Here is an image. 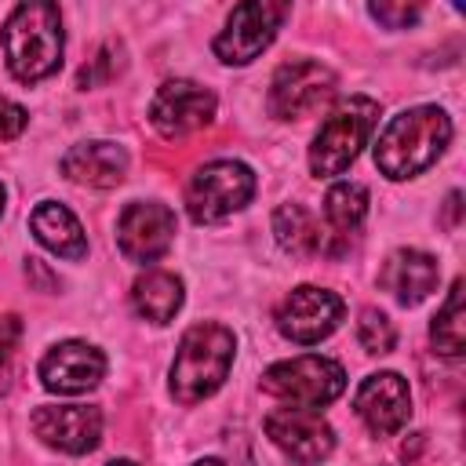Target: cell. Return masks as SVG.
I'll return each mask as SVG.
<instances>
[{
  "label": "cell",
  "instance_id": "14",
  "mask_svg": "<svg viewBox=\"0 0 466 466\" xmlns=\"http://www.w3.org/2000/svg\"><path fill=\"white\" fill-rule=\"evenodd\" d=\"M29 426L62 455H87L102 441V411L95 404H40Z\"/></svg>",
  "mask_w": 466,
  "mask_h": 466
},
{
  "label": "cell",
  "instance_id": "4",
  "mask_svg": "<svg viewBox=\"0 0 466 466\" xmlns=\"http://www.w3.org/2000/svg\"><path fill=\"white\" fill-rule=\"evenodd\" d=\"M379 113L382 106L368 95H350L342 98L328 116L324 124L317 127L313 135V146H309V171L317 178H335L342 175L357 157L360 149L368 146L375 124H379Z\"/></svg>",
  "mask_w": 466,
  "mask_h": 466
},
{
  "label": "cell",
  "instance_id": "12",
  "mask_svg": "<svg viewBox=\"0 0 466 466\" xmlns=\"http://www.w3.org/2000/svg\"><path fill=\"white\" fill-rule=\"evenodd\" d=\"M36 375L47 393L76 397V393L95 390L106 379V353L84 339H66V342H55L40 357Z\"/></svg>",
  "mask_w": 466,
  "mask_h": 466
},
{
  "label": "cell",
  "instance_id": "5",
  "mask_svg": "<svg viewBox=\"0 0 466 466\" xmlns=\"http://www.w3.org/2000/svg\"><path fill=\"white\" fill-rule=\"evenodd\" d=\"M255 171L244 160H208L186 182V211L197 226H215L255 197Z\"/></svg>",
  "mask_w": 466,
  "mask_h": 466
},
{
  "label": "cell",
  "instance_id": "6",
  "mask_svg": "<svg viewBox=\"0 0 466 466\" xmlns=\"http://www.w3.org/2000/svg\"><path fill=\"white\" fill-rule=\"evenodd\" d=\"M262 390L291 408H324L342 397L346 371L339 360L320 353H302L291 360H277L262 371Z\"/></svg>",
  "mask_w": 466,
  "mask_h": 466
},
{
  "label": "cell",
  "instance_id": "24",
  "mask_svg": "<svg viewBox=\"0 0 466 466\" xmlns=\"http://www.w3.org/2000/svg\"><path fill=\"white\" fill-rule=\"evenodd\" d=\"M18 342H22V320L15 313L0 317V397L11 390L15 382V357H18Z\"/></svg>",
  "mask_w": 466,
  "mask_h": 466
},
{
  "label": "cell",
  "instance_id": "17",
  "mask_svg": "<svg viewBox=\"0 0 466 466\" xmlns=\"http://www.w3.org/2000/svg\"><path fill=\"white\" fill-rule=\"evenodd\" d=\"M127 149L106 138L95 142H76L62 153V175L76 186H91V189H113L124 182L127 175Z\"/></svg>",
  "mask_w": 466,
  "mask_h": 466
},
{
  "label": "cell",
  "instance_id": "15",
  "mask_svg": "<svg viewBox=\"0 0 466 466\" xmlns=\"http://www.w3.org/2000/svg\"><path fill=\"white\" fill-rule=\"evenodd\" d=\"M353 408H357L360 422L375 437H390V433L404 430L408 419H411V390H408V379L397 375V371H371L357 386Z\"/></svg>",
  "mask_w": 466,
  "mask_h": 466
},
{
  "label": "cell",
  "instance_id": "16",
  "mask_svg": "<svg viewBox=\"0 0 466 466\" xmlns=\"http://www.w3.org/2000/svg\"><path fill=\"white\" fill-rule=\"evenodd\" d=\"M437 280L441 266L422 248H397L379 269V288L390 291L400 306H419L422 299H430L437 291Z\"/></svg>",
  "mask_w": 466,
  "mask_h": 466
},
{
  "label": "cell",
  "instance_id": "25",
  "mask_svg": "<svg viewBox=\"0 0 466 466\" xmlns=\"http://www.w3.org/2000/svg\"><path fill=\"white\" fill-rule=\"evenodd\" d=\"M368 15L386 29H408V25L419 22L422 7L419 4H390V0H382V4H368Z\"/></svg>",
  "mask_w": 466,
  "mask_h": 466
},
{
  "label": "cell",
  "instance_id": "26",
  "mask_svg": "<svg viewBox=\"0 0 466 466\" xmlns=\"http://www.w3.org/2000/svg\"><path fill=\"white\" fill-rule=\"evenodd\" d=\"M25 124H29V113H25L18 102H11V98L0 95V138H4V142L18 138V135L25 131Z\"/></svg>",
  "mask_w": 466,
  "mask_h": 466
},
{
  "label": "cell",
  "instance_id": "27",
  "mask_svg": "<svg viewBox=\"0 0 466 466\" xmlns=\"http://www.w3.org/2000/svg\"><path fill=\"white\" fill-rule=\"evenodd\" d=\"M193 466H226V462H222V459H197Z\"/></svg>",
  "mask_w": 466,
  "mask_h": 466
},
{
  "label": "cell",
  "instance_id": "9",
  "mask_svg": "<svg viewBox=\"0 0 466 466\" xmlns=\"http://www.w3.org/2000/svg\"><path fill=\"white\" fill-rule=\"evenodd\" d=\"M335 95V73L317 58H291L269 80V113L277 120H299Z\"/></svg>",
  "mask_w": 466,
  "mask_h": 466
},
{
  "label": "cell",
  "instance_id": "29",
  "mask_svg": "<svg viewBox=\"0 0 466 466\" xmlns=\"http://www.w3.org/2000/svg\"><path fill=\"white\" fill-rule=\"evenodd\" d=\"M4 204H7V189H4V182H0V215H4Z\"/></svg>",
  "mask_w": 466,
  "mask_h": 466
},
{
  "label": "cell",
  "instance_id": "1",
  "mask_svg": "<svg viewBox=\"0 0 466 466\" xmlns=\"http://www.w3.org/2000/svg\"><path fill=\"white\" fill-rule=\"evenodd\" d=\"M448 142H451V116L441 106H411L390 116V124L382 127L375 142V167L393 182L415 178L441 160Z\"/></svg>",
  "mask_w": 466,
  "mask_h": 466
},
{
  "label": "cell",
  "instance_id": "18",
  "mask_svg": "<svg viewBox=\"0 0 466 466\" xmlns=\"http://www.w3.org/2000/svg\"><path fill=\"white\" fill-rule=\"evenodd\" d=\"M273 233H277V244L299 258L339 255L346 248V240H339L328 226H320V218L313 211H306L302 204H291V200L273 211Z\"/></svg>",
  "mask_w": 466,
  "mask_h": 466
},
{
  "label": "cell",
  "instance_id": "19",
  "mask_svg": "<svg viewBox=\"0 0 466 466\" xmlns=\"http://www.w3.org/2000/svg\"><path fill=\"white\" fill-rule=\"evenodd\" d=\"M29 229L40 240V248H47L51 255H58L66 262H80L87 255V233H84L80 218L58 200H40L29 215Z\"/></svg>",
  "mask_w": 466,
  "mask_h": 466
},
{
  "label": "cell",
  "instance_id": "23",
  "mask_svg": "<svg viewBox=\"0 0 466 466\" xmlns=\"http://www.w3.org/2000/svg\"><path fill=\"white\" fill-rule=\"evenodd\" d=\"M357 342L364 346V353L382 357V353L393 350V342H397V328H393V320H390L382 309L368 306V309H360V320H357Z\"/></svg>",
  "mask_w": 466,
  "mask_h": 466
},
{
  "label": "cell",
  "instance_id": "10",
  "mask_svg": "<svg viewBox=\"0 0 466 466\" xmlns=\"http://www.w3.org/2000/svg\"><path fill=\"white\" fill-rule=\"evenodd\" d=\"M175 240V211L160 200H131L116 218V248L127 262L149 266Z\"/></svg>",
  "mask_w": 466,
  "mask_h": 466
},
{
  "label": "cell",
  "instance_id": "21",
  "mask_svg": "<svg viewBox=\"0 0 466 466\" xmlns=\"http://www.w3.org/2000/svg\"><path fill=\"white\" fill-rule=\"evenodd\" d=\"M368 218V189L360 182H335L324 197V226L339 237L350 240Z\"/></svg>",
  "mask_w": 466,
  "mask_h": 466
},
{
  "label": "cell",
  "instance_id": "3",
  "mask_svg": "<svg viewBox=\"0 0 466 466\" xmlns=\"http://www.w3.org/2000/svg\"><path fill=\"white\" fill-rule=\"evenodd\" d=\"M237 357V335L226 324L200 320L193 324L175 350L171 371H167V390L178 404H200L211 393L222 390L229 368Z\"/></svg>",
  "mask_w": 466,
  "mask_h": 466
},
{
  "label": "cell",
  "instance_id": "13",
  "mask_svg": "<svg viewBox=\"0 0 466 466\" xmlns=\"http://www.w3.org/2000/svg\"><path fill=\"white\" fill-rule=\"evenodd\" d=\"M266 437L295 462L313 466L324 462L335 448V430L317 408H277L266 415Z\"/></svg>",
  "mask_w": 466,
  "mask_h": 466
},
{
  "label": "cell",
  "instance_id": "22",
  "mask_svg": "<svg viewBox=\"0 0 466 466\" xmlns=\"http://www.w3.org/2000/svg\"><path fill=\"white\" fill-rule=\"evenodd\" d=\"M430 342H433V353L441 357H462L466 350V306H462V277H455L444 306L437 309L433 324H430Z\"/></svg>",
  "mask_w": 466,
  "mask_h": 466
},
{
  "label": "cell",
  "instance_id": "28",
  "mask_svg": "<svg viewBox=\"0 0 466 466\" xmlns=\"http://www.w3.org/2000/svg\"><path fill=\"white\" fill-rule=\"evenodd\" d=\"M106 466H135L131 459H113V462H106Z\"/></svg>",
  "mask_w": 466,
  "mask_h": 466
},
{
  "label": "cell",
  "instance_id": "2",
  "mask_svg": "<svg viewBox=\"0 0 466 466\" xmlns=\"http://www.w3.org/2000/svg\"><path fill=\"white\" fill-rule=\"evenodd\" d=\"M0 40H4L7 69L22 84H40L51 73H58V66H62V51H66L62 15L47 0L18 4L7 15Z\"/></svg>",
  "mask_w": 466,
  "mask_h": 466
},
{
  "label": "cell",
  "instance_id": "7",
  "mask_svg": "<svg viewBox=\"0 0 466 466\" xmlns=\"http://www.w3.org/2000/svg\"><path fill=\"white\" fill-rule=\"evenodd\" d=\"M288 18V4L277 0H248L237 4L226 18V25L218 29V36L211 40V51L218 62L226 66H248L255 62L277 36V29Z\"/></svg>",
  "mask_w": 466,
  "mask_h": 466
},
{
  "label": "cell",
  "instance_id": "11",
  "mask_svg": "<svg viewBox=\"0 0 466 466\" xmlns=\"http://www.w3.org/2000/svg\"><path fill=\"white\" fill-rule=\"evenodd\" d=\"M215 95L197 80H164L149 102V124L164 138H186L215 120Z\"/></svg>",
  "mask_w": 466,
  "mask_h": 466
},
{
  "label": "cell",
  "instance_id": "20",
  "mask_svg": "<svg viewBox=\"0 0 466 466\" xmlns=\"http://www.w3.org/2000/svg\"><path fill=\"white\" fill-rule=\"evenodd\" d=\"M186 302V284L178 273L171 269H146L135 284H131V306L142 320L149 324H167L175 320V313Z\"/></svg>",
  "mask_w": 466,
  "mask_h": 466
},
{
  "label": "cell",
  "instance_id": "8",
  "mask_svg": "<svg viewBox=\"0 0 466 466\" xmlns=\"http://www.w3.org/2000/svg\"><path fill=\"white\" fill-rule=\"evenodd\" d=\"M342 313H346L342 295L317 284H299L277 306V331L295 346H313L339 328Z\"/></svg>",
  "mask_w": 466,
  "mask_h": 466
}]
</instances>
